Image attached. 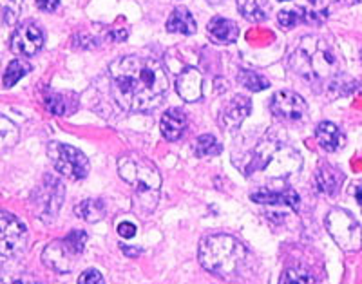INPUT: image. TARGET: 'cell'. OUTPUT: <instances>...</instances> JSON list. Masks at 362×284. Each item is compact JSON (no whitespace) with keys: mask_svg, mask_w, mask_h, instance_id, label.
I'll use <instances>...</instances> for the list:
<instances>
[{"mask_svg":"<svg viewBox=\"0 0 362 284\" xmlns=\"http://www.w3.org/2000/svg\"><path fill=\"white\" fill-rule=\"evenodd\" d=\"M111 95L129 112H148L160 107L169 93L163 66L151 57H122L109 66Z\"/></svg>","mask_w":362,"mask_h":284,"instance_id":"obj_1","label":"cell"},{"mask_svg":"<svg viewBox=\"0 0 362 284\" xmlns=\"http://www.w3.org/2000/svg\"><path fill=\"white\" fill-rule=\"evenodd\" d=\"M290 69L310 85H325L344 73V60L337 47L326 38L306 35L290 54Z\"/></svg>","mask_w":362,"mask_h":284,"instance_id":"obj_2","label":"cell"},{"mask_svg":"<svg viewBox=\"0 0 362 284\" xmlns=\"http://www.w3.org/2000/svg\"><path fill=\"white\" fill-rule=\"evenodd\" d=\"M303 167V158L292 145L284 143L274 136H268L257 143L248 161L247 176L261 172L268 179H288Z\"/></svg>","mask_w":362,"mask_h":284,"instance_id":"obj_3","label":"cell"},{"mask_svg":"<svg viewBox=\"0 0 362 284\" xmlns=\"http://www.w3.org/2000/svg\"><path fill=\"white\" fill-rule=\"evenodd\" d=\"M247 261V248L232 235H209L199 244V263L206 272L221 279H232L238 276Z\"/></svg>","mask_w":362,"mask_h":284,"instance_id":"obj_4","label":"cell"},{"mask_svg":"<svg viewBox=\"0 0 362 284\" xmlns=\"http://www.w3.org/2000/svg\"><path fill=\"white\" fill-rule=\"evenodd\" d=\"M118 174L127 185L134 189V192L144 201H151V205L156 206L158 194H160L161 187V176L153 161H148L147 158L136 156V154L119 158Z\"/></svg>","mask_w":362,"mask_h":284,"instance_id":"obj_5","label":"cell"},{"mask_svg":"<svg viewBox=\"0 0 362 284\" xmlns=\"http://www.w3.org/2000/svg\"><path fill=\"white\" fill-rule=\"evenodd\" d=\"M326 230L344 252H357L362 247V228L354 215L342 208L329 211L325 219Z\"/></svg>","mask_w":362,"mask_h":284,"instance_id":"obj_6","label":"cell"},{"mask_svg":"<svg viewBox=\"0 0 362 284\" xmlns=\"http://www.w3.org/2000/svg\"><path fill=\"white\" fill-rule=\"evenodd\" d=\"M47 154H49V160L57 172L66 176L67 179L78 182L89 174V160L82 150H78L73 145L51 141L49 147H47Z\"/></svg>","mask_w":362,"mask_h":284,"instance_id":"obj_7","label":"cell"},{"mask_svg":"<svg viewBox=\"0 0 362 284\" xmlns=\"http://www.w3.org/2000/svg\"><path fill=\"white\" fill-rule=\"evenodd\" d=\"M64 198H66L64 183L54 176H45L44 183L35 190V212L42 221H53L54 215L60 211V206H62Z\"/></svg>","mask_w":362,"mask_h":284,"instance_id":"obj_8","label":"cell"},{"mask_svg":"<svg viewBox=\"0 0 362 284\" xmlns=\"http://www.w3.org/2000/svg\"><path fill=\"white\" fill-rule=\"evenodd\" d=\"M28 244V228L17 215L0 212V256L17 257Z\"/></svg>","mask_w":362,"mask_h":284,"instance_id":"obj_9","label":"cell"},{"mask_svg":"<svg viewBox=\"0 0 362 284\" xmlns=\"http://www.w3.org/2000/svg\"><path fill=\"white\" fill-rule=\"evenodd\" d=\"M270 111L281 122H303L308 112V105L297 93L277 91L270 100Z\"/></svg>","mask_w":362,"mask_h":284,"instance_id":"obj_10","label":"cell"},{"mask_svg":"<svg viewBox=\"0 0 362 284\" xmlns=\"http://www.w3.org/2000/svg\"><path fill=\"white\" fill-rule=\"evenodd\" d=\"M11 51L18 57H33L44 47V33L33 22L18 25L11 35Z\"/></svg>","mask_w":362,"mask_h":284,"instance_id":"obj_11","label":"cell"},{"mask_svg":"<svg viewBox=\"0 0 362 284\" xmlns=\"http://www.w3.org/2000/svg\"><path fill=\"white\" fill-rule=\"evenodd\" d=\"M74 257L76 254L71 250L66 239L53 241L42 252V263L57 273H69L74 266Z\"/></svg>","mask_w":362,"mask_h":284,"instance_id":"obj_12","label":"cell"},{"mask_svg":"<svg viewBox=\"0 0 362 284\" xmlns=\"http://www.w3.org/2000/svg\"><path fill=\"white\" fill-rule=\"evenodd\" d=\"M252 111V102L248 96L235 95L228 102L223 103L221 112H219V125L223 129L234 131L243 124Z\"/></svg>","mask_w":362,"mask_h":284,"instance_id":"obj_13","label":"cell"},{"mask_svg":"<svg viewBox=\"0 0 362 284\" xmlns=\"http://www.w3.org/2000/svg\"><path fill=\"white\" fill-rule=\"evenodd\" d=\"M328 17V11H315V9L306 8H293V9H283L277 15V20L284 29H292L297 24H313L321 25Z\"/></svg>","mask_w":362,"mask_h":284,"instance_id":"obj_14","label":"cell"},{"mask_svg":"<svg viewBox=\"0 0 362 284\" xmlns=\"http://www.w3.org/2000/svg\"><path fill=\"white\" fill-rule=\"evenodd\" d=\"M176 91L185 102H198L203 95V76L196 67L181 71L176 80Z\"/></svg>","mask_w":362,"mask_h":284,"instance_id":"obj_15","label":"cell"},{"mask_svg":"<svg viewBox=\"0 0 362 284\" xmlns=\"http://www.w3.org/2000/svg\"><path fill=\"white\" fill-rule=\"evenodd\" d=\"M315 140L319 147L326 153H335L339 148L344 147L346 136L344 132L332 122H321L315 129Z\"/></svg>","mask_w":362,"mask_h":284,"instance_id":"obj_16","label":"cell"},{"mask_svg":"<svg viewBox=\"0 0 362 284\" xmlns=\"http://www.w3.org/2000/svg\"><path fill=\"white\" fill-rule=\"evenodd\" d=\"M187 124H189V122H187L185 112L177 107L169 109V111L161 116V122H160L161 134H163L165 140L177 141L181 136H183Z\"/></svg>","mask_w":362,"mask_h":284,"instance_id":"obj_17","label":"cell"},{"mask_svg":"<svg viewBox=\"0 0 362 284\" xmlns=\"http://www.w3.org/2000/svg\"><path fill=\"white\" fill-rule=\"evenodd\" d=\"M206 31L216 44H234L239 38L238 24L230 18L214 17L206 25Z\"/></svg>","mask_w":362,"mask_h":284,"instance_id":"obj_18","label":"cell"},{"mask_svg":"<svg viewBox=\"0 0 362 284\" xmlns=\"http://www.w3.org/2000/svg\"><path fill=\"white\" fill-rule=\"evenodd\" d=\"M250 199L261 205H286L293 211H299V196L292 189L284 190V192H272V190L261 189L257 192L250 194Z\"/></svg>","mask_w":362,"mask_h":284,"instance_id":"obj_19","label":"cell"},{"mask_svg":"<svg viewBox=\"0 0 362 284\" xmlns=\"http://www.w3.org/2000/svg\"><path fill=\"white\" fill-rule=\"evenodd\" d=\"M342 179H344V176H342L341 170L334 165H328V163L319 167L315 172L317 190L321 194H326V196H334L341 187Z\"/></svg>","mask_w":362,"mask_h":284,"instance_id":"obj_20","label":"cell"},{"mask_svg":"<svg viewBox=\"0 0 362 284\" xmlns=\"http://www.w3.org/2000/svg\"><path fill=\"white\" fill-rule=\"evenodd\" d=\"M196 29H198L196 20L187 8H176L170 13L169 20H167V31L180 35H194Z\"/></svg>","mask_w":362,"mask_h":284,"instance_id":"obj_21","label":"cell"},{"mask_svg":"<svg viewBox=\"0 0 362 284\" xmlns=\"http://www.w3.org/2000/svg\"><path fill=\"white\" fill-rule=\"evenodd\" d=\"M268 6L264 0H238V11L248 22H264L268 18Z\"/></svg>","mask_w":362,"mask_h":284,"instance_id":"obj_22","label":"cell"},{"mask_svg":"<svg viewBox=\"0 0 362 284\" xmlns=\"http://www.w3.org/2000/svg\"><path fill=\"white\" fill-rule=\"evenodd\" d=\"M74 214L87 223H96L105 215V203L102 199H86L74 206Z\"/></svg>","mask_w":362,"mask_h":284,"instance_id":"obj_23","label":"cell"},{"mask_svg":"<svg viewBox=\"0 0 362 284\" xmlns=\"http://www.w3.org/2000/svg\"><path fill=\"white\" fill-rule=\"evenodd\" d=\"M238 82L241 83L245 89L254 93L264 91V89H268V85H270V82L264 78L263 74L255 73V71H250V69H239Z\"/></svg>","mask_w":362,"mask_h":284,"instance_id":"obj_24","label":"cell"},{"mask_svg":"<svg viewBox=\"0 0 362 284\" xmlns=\"http://www.w3.org/2000/svg\"><path fill=\"white\" fill-rule=\"evenodd\" d=\"M223 147L218 140H216L212 134H203L196 140L194 143V153L198 158H212V156H218L221 154Z\"/></svg>","mask_w":362,"mask_h":284,"instance_id":"obj_25","label":"cell"},{"mask_svg":"<svg viewBox=\"0 0 362 284\" xmlns=\"http://www.w3.org/2000/svg\"><path fill=\"white\" fill-rule=\"evenodd\" d=\"M24 0H0V24L11 25L18 20Z\"/></svg>","mask_w":362,"mask_h":284,"instance_id":"obj_26","label":"cell"},{"mask_svg":"<svg viewBox=\"0 0 362 284\" xmlns=\"http://www.w3.org/2000/svg\"><path fill=\"white\" fill-rule=\"evenodd\" d=\"M18 141V129L11 119L0 114V150L15 147Z\"/></svg>","mask_w":362,"mask_h":284,"instance_id":"obj_27","label":"cell"},{"mask_svg":"<svg viewBox=\"0 0 362 284\" xmlns=\"http://www.w3.org/2000/svg\"><path fill=\"white\" fill-rule=\"evenodd\" d=\"M31 71V66H29L25 60H13V62H9L8 69H6L4 73V87H13L15 83L18 82L21 78H24L25 74Z\"/></svg>","mask_w":362,"mask_h":284,"instance_id":"obj_28","label":"cell"},{"mask_svg":"<svg viewBox=\"0 0 362 284\" xmlns=\"http://www.w3.org/2000/svg\"><path fill=\"white\" fill-rule=\"evenodd\" d=\"M279 284H315V279L305 268H288L281 276Z\"/></svg>","mask_w":362,"mask_h":284,"instance_id":"obj_29","label":"cell"},{"mask_svg":"<svg viewBox=\"0 0 362 284\" xmlns=\"http://www.w3.org/2000/svg\"><path fill=\"white\" fill-rule=\"evenodd\" d=\"M44 103H45V107H47V111H51L53 114L57 116L67 114V100L64 98L62 95H54V93H51L49 96H45Z\"/></svg>","mask_w":362,"mask_h":284,"instance_id":"obj_30","label":"cell"},{"mask_svg":"<svg viewBox=\"0 0 362 284\" xmlns=\"http://www.w3.org/2000/svg\"><path fill=\"white\" fill-rule=\"evenodd\" d=\"M66 243L69 244L71 250L78 256V254H82L83 248H86V243H87V234L83 230H73L69 232V234L66 235Z\"/></svg>","mask_w":362,"mask_h":284,"instance_id":"obj_31","label":"cell"},{"mask_svg":"<svg viewBox=\"0 0 362 284\" xmlns=\"http://www.w3.org/2000/svg\"><path fill=\"white\" fill-rule=\"evenodd\" d=\"M78 284H105V280H103L102 273L98 270L90 268V270H86L83 273H80Z\"/></svg>","mask_w":362,"mask_h":284,"instance_id":"obj_32","label":"cell"},{"mask_svg":"<svg viewBox=\"0 0 362 284\" xmlns=\"http://www.w3.org/2000/svg\"><path fill=\"white\" fill-rule=\"evenodd\" d=\"M35 2H37V8L44 13L57 11L60 6V0H35Z\"/></svg>","mask_w":362,"mask_h":284,"instance_id":"obj_33","label":"cell"},{"mask_svg":"<svg viewBox=\"0 0 362 284\" xmlns=\"http://www.w3.org/2000/svg\"><path fill=\"white\" fill-rule=\"evenodd\" d=\"M118 234L122 235L124 239H131V237H134V235H136V227L132 225V223H127V221L119 223Z\"/></svg>","mask_w":362,"mask_h":284,"instance_id":"obj_34","label":"cell"},{"mask_svg":"<svg viewBox=\"0 0 362 284\" xmlns=\"http://www.w3.org/2000/svg\"><path fill=\"white\" fill-rule=\"evenodd\" d=\"M127 37H129V31L125 28H115L111 33H109V38L115 42H124Z\"/></svg>","mask_w":362,"mask_h":284,"instance_id":"obj_35","label":"cell"},{"mask_svg":"<svg viewBox=\"0 0 362 284\" xmlns=\"http://www.w3.org/2000/svg\"><path fill=\"white\" fill-rule=\"evenodd\" d=\"M122 250L125 252V254H127V256H138V254H140V250H138V248H134V250H132V248H129V247H124V244H122Z\"/></svg>","mask_w":362,"mask_h":284,"instance_id":"obj_36","label":"cell"},{"mask_svg":"<svg viewBox=\"0 0 362 284\" xmlns=\"http://www.w3.org/2000/svg\"><path fill=\"white\" fill-rule=\"evenodd\" d=\"M334 2H337V4H342V6H354L357 4V2H361V0H334Z\"/></svg>","mask_w":362,"mask_h":284,"instance_id":"obj_37","label":"cell"},{"mask_svg":"<svg viewBox=\"0 0 362 284\" xmlns=\"http://www.w3.org/2000/svg\"><path fill=\"white\" fill-rule=\"evenodd\" d=\"M17 284H40V283H38V280H35V279H31V277H25V279L18 280Z\"/></svg>","mask_w":362,"mask_h":284,"instance_id":"obj_38","label":"cell"},{"mask_svg":"<svg viewBox=\"0 0 362 284\" xmlns=\"http://www.w3.org/2000/svg\"><path fill=\"white\" fill-rule=\"evenodd\" d=\"M355 198H357V201L362 205V185L355 190Z\"/></svg>","mask_w":362,"mask_h":284,"instance_id":"obj_39","label":"cell"},{"mask_svg":"<svg viewBox=\"0 0 362 284\" xmlns=\"http://www.w3.org/2000/svg\"><path fill=\"white\" fill-rule=\"evenodd\" d=\"M223 0H209V4H221Z\"/></svg>","mask_w":362,"mask_h":284,"instance_id":"obj_40","label":"cell"},{"mask_svg":"<svg viewBox=\"0 0 362 284\" xmlns=\"http://www.w3.org/2000/svg\"><path fill=\"white\" fill-rule=\"evenodd\" d=\"M310 2H312V4H317V2H319V0H310Z\"/></svg>","mask_w":362,"mask_h":284,"instance_id":"obj_41","label":"cell"},{"mask_svg":"<svg viewBox=\"0 0 362 284\" xmlns=\"http://www.w3.org/2000/svg\"><path fill=\"white\" fill-rule=\"evenodd\" d=\"M279 2H288V0H279Z\"/></svg>","mask_w":362,"mask_h":284,"instance_id":"obj_42","label":"cell"},{"mask_svg":"<svg viewBox=\"0 0 362 284\" xmlns=\"http://www.w3.org/2000/svg\"><path fill=\"white\" fill-rule=\"evenodd\" d=\"M361 57H362V53H361Z\"/></svg>","mask_w":362,"mask_h":284,"instance_id":"obj_43","label":"cell"}]
</instances>
